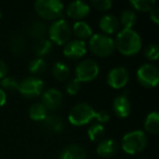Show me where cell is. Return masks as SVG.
I'll return each instance as SVG.
<instances>
[{"label": "cell", "mask_w": 159, "mask_h": 159, "mask_svg": "<svg viewBox=\"0 0 159 159\" xmlns=\"http://www.w3.org/2000/svg\"><path fill=\"white\" fill-rule=\"evenodd\" d=\"M62 102H63V96L59 89H49L43 92L42 104L47 109V111H56L60 108Z\"/></svg>", "instance_id": "cell-12"}, {"label": "cell", "mask_w": 159, "mask_h": 159, "mask_svg": "<svg viewBox=\"0 0 159 159\" xmlns=\"http://www.w3.org/2000/svg\"><path fill=\"white\" fill-rule=\"evenodd\" d=\"M144 128L150 134H157L159 132V113L157 111H152L146 116Z\"/></svg>", "instance_id": "cell-24"}, {"label": "cell", "mask_w": 159, "mask_h": 159, "mask_svg": "<svg viewBox=\"0 0 159 159\" xmlns=\"http://www.w3.org/2000/svg\"><path fill=\"white\" fill-rule=\"evenodd\" d=\"M144 55L150 61H156L159 58V46L155 43L147 45L144 49Z\"/></svg>", "instance_id": "cell-31"}, {"label": "cell", "mask_w": 159, "mask_h": 159, "mask_svg": "<svg viewBox=\"0 0 159 159\" xmlns=\"http://www.w3.org/2000/svg\"><path fill=\"white\" fill-rule=\"evenodd\" d=\"M10 50L16 56H22L26 50V40L21 34H14L10 38Z\"/></svg>", "instance_id": "cell-21"}, {"label": "cell", "mask_w": 159, "mask_h": 159, "mask_svg": "<svg viewBox=\"0 0 159 159\" xmlns=\"http://www.w3.org/2000/svg\"><path fill=\"white\" fill-rule=\"evenodd\" d=\"M89 48L93 55L100 58L111 56L116 50L115 39L105 34H93L89 39Z\"/></svg>", "instance_id": "cell-4"}, {"label": "cell", "mask_w": 159, "mask_h": 159, "mask_svg": "<svg viewBox=\"0 0 159 159\" xmlns=\"http://www.w3.org/2000/svg\"><path fill=\"white\" fill-rule=\"evenodd\" d=\"M0 19H1V10H0Z\"/></svg>", "instance_id": "cell-38"}, {"label": "cell", "mask_w": 159, "mask_h": 159, "mask_svg": "<svg viewBox=\"0 0 159 159\" xmlns=\"http://www.w3.org/2000/svg\"><path fill=\"white\" fill-rule=\"evenodd\" d=\"M112 109L118 118H120V119L128 118L131 113V102L128 96L125 94L117 96L113 99Z\"/></svg>", "instance_id": "cell-14"}, {"label": "cell", "mask_w": 159, "mask_h": 159, "mask_svg": "<svg viewBox=\"0 0 159 159\" xmlns=\"http://www.w3.org/2000/svg\"><path fill=\"white\" fill-rule=\"evenodd\" d=\"M19 82L16 77L14 76H6L3 77L2 80H0V86H1V89L3 91H9V92H14L19 89Z\"/></svg>", "instance_id": "cell-30"}, {"label": "cell", "mask_w": 159, "mask_h": 159, "mask_svg": "<svg viewBox=\"0 0 159 159\" xmlns=\"http://www.w3.org/2000/svg\"><path fill=\"white\" fill-rule=\"evenodd\" d=\"M66 11L69 18L76 21H83V19H85L89 14L91 8H89V3L77 0V1L69 3Z\"/></svg>", "instance_id": "cell-13"}, {"label": "cell", "mask_w": 159, "mask_h": 159, "mask_svg": "<svg viewBox=\"0 0 159 159\" xmlns=\"http://www.w3.org/2000/svg\"><path fill=\"white\" fill-rule=\"evenodd\" d=\"M43 91H44V82L35 76L25 77L24 80H22L19 84L18 89V92H20L23 97L29 99H33L37 96H40Z\"/></svg>", "instance_id": "cell-9"}, {"label": "cell", "mask_w": 159, "mask_h": 159, "mask_svg": "<svg viewBox=\"0 0 159 159\" xmlns=\"http://www.w3.org/2000/svg\"><path fill=\"white\" fill-rule=\"evenodd\" d=\"M110 120V116L107 111L105 110H98L97 111V116H96V122L97 123H100V124H106L109 122Z\"/></svg>", "instance_id": "cell-34"}, {"label": "cell", "mask_w": 159, "mask_h": 159, "mask_svg": "<svg viewBox=\"0 0 159 159\" xmlns=\"http://www.w3.org/2000/svg\"><path fill=\"white\" fill-rule=\"evenodd\" d=\"M105 135V126L100 123H95L91 124V126L87 130V136L92 142H97L102 141V137Z\"/></svg>", "instance_id": "cell-27"}, {"label": "cell", "mask_w": 159, "mask_h": 159, "mask_svg": "<svg viewBox=\"0 0 159 159\" xmlns=\"http://www.w3.org/2000/svg\"><path fill=\"white\" fill-rule=\"evenodd\" d=\"M53 44L47 38H43V39L37 40L35 45H34V53H35L36 58H42L44 59V57L48 56L52 50Z\"/></svg>", "instance_id": "cell-22"}, {"label": "cell", "mask_w": 159, "mask_h": 159, "mask_svg": "<svg viewBox=\"0 0 159 159\" xmlns=\"http://www.w3.org/2000/svg\"><path fill=\"white\" fill-rule=\"evenodd\" d=\"M136 21H137L136 14L131 9L123 10L121 12V14H120L119 23L125 30H133V26L136 24Z\"/></svg>", "instance_id": "cell-26"}, {"label": "cell", "mask_w": 159, "mask_h": 159, "mask_svg": "<svg viewBox=\"0 0 159 159\" xmlns=\"http://www.w3.org/2000/svg\"><path fill=\"white\" fill-rule=\"evenodd\" d=\"M47 33H48V27L42 21H33L27 26V34L35 39H43Z\"/></svg>", "instance_id": "cell-20"}, {"label": "cell", "mask_w": 159, "mask_h": 159, "mask_svg": "<svg viewBox=\"0 0 159 159\" xmlns=\"http://www.w3.org/2000/svg\"><path fill=\"white\" fill-rule=\"evenodd\" d=\"M59 159H86V152L81 145L71 144L62 149Z\"/></svg>", "instance_id": "cell-17"}, {"label": "cell", "mask_w": 159, "mask_h": 159, "mask_svg": "<svg viewBox=\"0 0 159 159\" xmlns=\"http://www.w3.org/2000/svg\"><path fill=\"white\" fill-rule=\"evenodd\" d=\"M142 159H147V158H142Z\"/></svg>", "instance_id": "cell-39"}, {"label": "cell", "mask_w": 159, "mask_h": 159, "mask_svg": "<svg viewBox=\"0 0 159 159\" xmlns=\"http://www.w3.org/2000/svg\"><path fill=\"white\" fill-rule=\"evenodd\" d=\"M136 77L139 83L146 89H154L159 82V71L155 64L145 63L136 71Z\"/></svg>", "instance_id": "cell-8"}, {"label": "cell", "mask_w": 159, "mask_h": 159, "mask_svg": "<svg viewBox=\"0 0 159 159\" xmlns=\"http://www.w3.org/2000/svg\"><path fill=\"white\" fill-rule=\"evenodd\" d=\"M130 5L136 11L150 12L156 7V1L155 0H131Z\"/></svg>", "instance_id": "cell-28"}, {"label": "cell", "mask_w": 159, "mask_h": 159, "mask_svg": "<svg viewBox=\"0 0 159 159\" xmlns=\"http://www.w3.org/2000/svg\"><path fill=\"white\" fill-rule=\"evenodd\" d=\"M27 68H29V71L32 74L39 75L45 73V71L47 70V63L42 58H34L30 61Z\"/></svg>", "instance_id": "cell-29"}, {"label": "cell", "mask_w": 159, "mask_h": 159, "mask_svg": "<svg viewBox=\"0 0 159 159\" xmlns=\"http://www.w3.org/2000/svg\"><path fill=\"white\" fill-rule=\"evenodd\" d=\"M66 91L69 95L74 96L81 91V83L77 81L76 79H71L68 81L66 85Z\"/></svg>", "instance_id": "cell-32"}, {"label": "cell", "mask_w": 159, "mask_h": 159, "mask_svg": "<svg viewBox=\"0 0 159 159\" xmlns=\"http://www.w3.org/2000/svg\"><path fill=\"white\" fill-rule=\"evenodd\" d=\"M149 18L155 24H159V9L155 7L152 11L149 12Z\"/></svg>", "instance_id": "cell-35"}, {"label": "cell", "mask_w": 159, "mask_h": 159, "mask_svg": "<svg viewBox=\"0 0 159 159\" xmlns=\"http://www.w3.org/2000/svg\"><path fill=\"white\" fill-rule=\"evenodd\" d=\"M71 71L70 68L66 63L62 61H58L53 64L52 66V75L57 81L59 82H64L70 77Z\"/></svg>", "instance_id": "cell-23"}, {"label": "cell", "mask_w": 159, "mask_h": 159, "mask_svg": "<svg viewBox=\"0 0 159 159\" xmlns=\"http://www.w3.org/2000/svg\"><path fill=\"white\" fill-rule=\"evenodd\" d=\"M75 77L80 83L92 82L99 74V64L92 59H85L79 62L75 68Z\"/></svg>", "instance_id": "cell-7"}, {"label": "cell", "mask_w": 159, "mask_h": 159, "mask_svg": "<svg viewBox=\"0 0 159 159\" xmlns=\"http://www.w3.org/2000/svg\"><path fill=\"white\" fill-rule=\"evenodd\" d=\"M99 29L104 32L105 35H112L116 34L120 29V23L119 19L116 16L112 14H106V16H102L100 18L99 22Z\"/></svg>", "instance_id": "cell-16"}, {"label": "cell", "mask_w": 159, "mask_h": 159, "mask_svg": "<svg viewBox=\"0 0 159 159\" xmlns=\"http://www.w3.org/2000/svg\"><path fill=\"white\" fill-rule=\"evenodd\" d=\"M72 32L76 39L83 42H85V39H89L93 36V30L91 25L85 21H76L72 26Z\"/></svg>", "instance_id": "cell-18"}, {"label": "cell", "mask_w": 159, "mask_h": 159, "mask_svg": "<svg viewBox=\"0 0 159 159\" xmlns=\"http://www.w3.org/2000/svg\"><path fill=\"white\" fill-rule=\"evenodd\" d=\"M87 51V45L80 39L69 40L63 47V55L70 60H79L84 57Z\"/></svg>", "instance_id": "cell-11"}, {"label": "cell", "mask_w": 159, "mask_h": 159, "mask_svg": "<svg viewBox=\"0 0 159 159\" xmlns=\"http://www.w3.org/2000/svg\"><path fill=\"white\" fill-rule=\"evenodd\" d=\"M92 6L98 11H108L112 7V1L111 0H93Z\"/></svg>", "instance_id": "cell-33"}, {"label": "cell", "mask_w": 159, "mask_h": 159, "mask_svg": "<svg viewBox=\"0 0 159 159\" xmlns=\"http://www.w3.org/2000/svg\"><path fill=\"white\" fill-rule=\"evenodd\" d=\"M96 116L97 110H95L94 107L87 102H80L70 110L68 119L72 125L83 126L89 124L93 120H96Z\"/></svg>", "instance_id": "cell-3"}, {"label": "cell", "mask_w": 159, "mask_h": 159, "mask_svg": "<svg viewBox=\"0 0 159 159\" xmlns=\"http://www.w3.org/2000/svg\"><path fill=\"white\" fill-rule=\"evenodd\" d=\"M130 74L124 66H116L108 72L107 75V84L113 89H123L129 82Z\"/></svg>", "instance_id": "cell-10"}, {"label": "cell", "mask_w": 159, "mask_h": 159, "mask_svg": "<svg viewBox=\"0 0 159 159\" xmlns=\"http://www.w3.org/2000/svg\"><path fill=\"white\" fill-rule=\"evenodd\" d=\"M29 116L34 121L43 122L48 116V111L42 102H34L29 109Z\"/></svg>", "instance_id": "cell-25"}, {"label": "cell", "mask_w": 159, "mask_h": 159, "mask_svg": "<svg viewBox=\"0 0 159 159\" xmlns=\"http://www.w3.org/2000/svg\"><path fill=\"white\" fill-rule=\"evenodd\" d=\"M8 74V66L3 60L0 59V80H2Z\"/></svg>", "instance_id": "cell-36"}, {"label": "cell", "mask_w": 159, "mask_h": 159, "mask_svg": "<svg viewBox=\"0 0 159 159\" xmlns=\"http://www.w3.org/2000/svg\"><path fill=\"white\" fill-rule=\"evenodd\" d=\"M7 102V94L3 89H0V107H3Z\"/></svg>", "instance_id": "cell-37"}, {"label": "cell", "mask_w": 159, "mask_h": 159, "mask_svg": "<svg viewBox=\"0 0 159 159\" xmlns=\"http://www.w3.org/2000/svg\"><path fill=\"white\" fill-rule=\"evenodd\" d=\"M43 126L50 133H61L64 130V123L63 120L57 115H50L47 116L46 119L43 121Z\"/></svg>", "instance_id": "cell-19"}, {"label": "cell", "mask_w": 159, "mask_h": 159, "mask_svg": "<svg viewBox=\"0 0 159 159\" xmlns=\"http://www.w3.org/2000/svg\"><path fill=\"white\" fill-rule=\"evenodd\" d=\"M148 143V137L144 131L134 130L123 135L121 148L129 155H136L143 152Z\"/></svg>", "instance_id": "cell-2"}, {"label": "cell", "mask_w": 159, "mask_h": 159, "mask_svg": "<svg viewBox=\"0 0 159 159\" xmlns=\"http://www.w3.org/2000/svg\"><path fill=\"white\" fill-rule=\"evenodd\" d=\"M35 12L46 21H56L61 18L64 5L60 0H37L34 3Z\"/></svg>", "instance_id": "cell-5"}, {"label": "cell", "mask_w": 159, "mask_h": 159, "mask_svg": "<svg viewBox=\"0 0 159 159\" xmlns=\"http://www.w3.org/2000/svg\"><path fill=\"white\" fill-rule=\"evenodd\" d=\"M49 40L56 45H66L70 40L72 35V27L70 23L64 19H58L53 21L48 27Z\"/></svg>", "instance_id": "cell-6"}, {"label": "cell", "mask_w": 159, "mask_h": 159, "mask_svg": "<svg viewBox=\"0 0 159 159\" xmlns=\"http://www.w3.org/2000/svg\"><path fill=\"white\" fill-rule=\"evenodd\" d=\"M116 49L123 56H134L142 48V38L134 30L122 29L118 32L115 40Z\"/></svg>", "instance_id": "cell-1"}, {"label": "cell", "mask_w": 159, "mask_h": 159, "mask_svg": "<svg viewBox=\"0 0 159 159\" xmlns=\"http://www.w3.org/2000/svg\"><path fill=\"white\" fill-rule=\"evenodd\" d=\"M119 149V144L113 139H105L99 141L97 147H96V152L102 158H110L115 156Z\"/></svg>", "instance_id": "cell-15"}]
</instances>
